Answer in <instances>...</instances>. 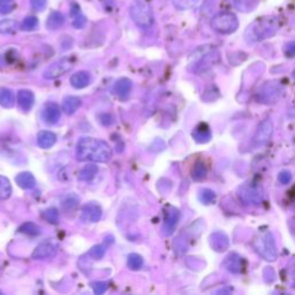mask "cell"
<instances>
[{
	"label": "cell",
	"instance_id": "4",
	"mask_svg": "<svg viewBox=\"0 0 295 295\" xmlns=\"http://www.w3.org/2000/svg\"><path fill=\"white\" fill-rule=\"evenodd\" d=\"M239 197L248 205H260L263 202V188L257 184H246L239 189Z\"/></svg>",
	"mask_w": 295,
	"mask_h": 295
},
{
	"label": "cell",
	"instance_id": "29",
	"mask_svg": "<svg viewBox=\"0 0 295 295\" xmlns=\"http://www.w3.org/2000/svg\"><path fill=\"white\" fill-rule=\"evenodd\" d=\"M12 195V185L9 180L0 175V200H7Z\"/></svg>",
	"mask_w": 295,
	"mask_h": 295
},
{
	"label": "cell",
	"instance_id": "3",
	"mask_svg": "<svg viewBox=\"0 0 295 295\" xmlns=\"http://www.w3.org/2000/svg\"><path fill=\"white\" fill-rule=\"evenodd\" d=\"M130 17L142 29L150 28L154 23V12L151 6L144 0H135L129 9Z\"/></svg>",
	"mask_w": 295,
	"mask_h": 295
},
{
	"label": "cell",
	"instance_id": "20",
	"mask_svg": "<svg viewBox=\"0 0 295 295\" xmlns=\"http://www.w3.org/2000/svg\"><path fill=\"white\" fill-rule=\"evenodd\" d=\"M132 88H133L132 81L127 77H122V78H119V80L115 82L113 91L115 95L119 97H126L128 96V93L130 91H132Z\"/></svg>",
	"mask_w": 295,
	"mask_h": 295
},
{
	"label": "cell",
	"instance_id": "9",
	"mask_svg": "<svg viewBox=\"0 0 295 295\" xmlns=\"http://www.w3.org/2000/svg\"><path fill=\"white\" fill-rule=\"evenodd\" d=\"M57 254V246L52 241H44L37 246L31 254L33 260H46L53 257Z\"/></svg>",
	"mask_w": 295,
	"mask_h": 295
},
{
	"label": "cell",
	"instance_id": "28",
	"mask_svg": "<svg viewBox=\"0 0 295 295\" xmlns=\"http://www.w3.org/2000/svg\"><path fill=\"white\" fill-rule=\"evenodd\" d=\"M18 28V24L15 20L12 18H6V20L0 21V33H5V35H9V33H14Z\"/></svg>",
	"mask_w": 295,
	"mask_h": 295
},
{
	"label": "cell",
	"instance_id": "6",
	"mask_svg": "<svg viewBox=\"0 0 295 295\" xmlns=\"http://www.w3.org/2000/svg\"><path fill=\"white\" fill-rule=\"evenodd\" d=\"M74 66V59L69 57H65L60 59V60L55 61L52 63L51 66H48L47 68L44 70L43 77L46 80H54L62 75H65L66 73H68Z\"/></svg>",
	"mask_w": 295,
	"mask_h": 295
},
{
	"label": "cell",
	"instance_id": "40",
	"mask_svg": "<svg viewBox=\"0 0 295 295\" xmlns=\"http://www.w3.org/2000/svg\"><path fill=\"white\" fill-rule=\"evenodd\" d=\"M30 5L36 12H42L46 8L47 0H30Z\"/></svg>",
	"mask_w": 295,
	"mask_h": 295
},
{
	"label": "cell",
	"instance_id": "22",
	"mask_svg": "<svg viewBox=\"0 0 295 295\" xmlns=\"http://www.w3.org/2000/svg\"><path fill=\"white\" fill-rule=\"evenodd\" d=\"M16 185L22 189H32L36 185V180L30 172H22L15 178Z\"/></svg>",
	"mask_w": 295,
	"mask_h": 295
},
{
	"label": "cell",
	"instance_id": "10",
	"mask_svg": "<svg viewBox=\"0 0 295 295\" xmlns=\"http://www.w3.org/2000/svg\"><path fill=\"white\" fill-rule=\"evenodd\" d=\"M179 219H180V212L178 209L173 207H169L165 212V219H164L163 231L166 235H171L174 232L175 227L178 225Z\"/></svg>",
	"mask_w": 295,
	"mask_h": 295
},
{
	"label": "cell",
	"instance_id": "30",
	"mask_svg": "<svg viewBox=\"0 0 295 295\" xmlns=\"http://www.w3.org/2000/svg\"><path fill=\"white\" fill-rule=\"evenodd\" d=\"M21 233L23 234H27V235H32V237H36V235H39L42 233V229L37 225L35 223H31V222H28V223H24L23 225H22L20 229H18Z\"/></svg>",
	"mask_w": 295,
	"mask_h": 295
},
{
	"label": "cell",
	"instance_id": "35",
	"mask_svg": "<svg viewBox=\"0 0 295 295\" xmlns=\"http://www.w3.org/2000/svg\"><path fill=\"white\" fill-rule=\"evenodd\" d=\"M200 200L204 204H212L216 201V194L211 189L205 188L200 194Z\"/></svg>",
	"mask_w": 295,
	"mask_h": 295
},
{
	"label": "cell",
	"instance_id": "19",
	"mask_svg": "<svg viewBox=\"0 0 295 295\" xmlns=\"http://www.w3.org/2000/svg\"><path fill=\"white\" fill-rule=\"evenodd\" d=\"M55 141H57V136L48 130H42L37 134V144L42 149H50L53 147Z\"/></svg>",
	"mask_w": 295,
	"mask_h": 295
},
{
	"label": "cell",
	"instance_id": "18",
	"mask_svg": "<svg viewBox=\"0 0 295 295\" xmlns=\"http://www.w3.org/2000/svg\"><path fill=\"white\" fill-rule=\"evenodd\" d=\"M90 74L84 72V70H81V72H77L70 76V84L75 89H83L88 87L90 84Z\"/></svg>",
	"mask_w": 295,
	"mask_h": 295
},
{
	"label": "cell",
	"instance_id": "5",
	"mask_svg": "<svg viewBox=\"0 0 295 295\" xmlns=\"http://www.w3.org/2000/svg\"><path fill=\"white\" fill-rule=\"evenodd\" d=\"M238 25L239 22L237 16L231 13L218 14L211 21L212 29L220 33H232L237 30Z\"/></svg>",
	"mask_w": 295,
	"mask_h": 295
},
{
	"label": "cell",
	"instance_id": "15",
	"mask_svg": "<svg viewBox=\"0 0 295 295\" xmlns=\"http://www.w3.org/2000/svg\"><path fill=\"white\" fill-rule=\"evenodd\" d=\"M70 16H72V24L75 29H82L84 28L85 23H87V17L82 12L81 7L77 3H73L70 7Z\"/></svg>",
	"mask_w": 295,
	"mask_h": 295
},
{
	"label": "cell",
	"instance_id": "38",
	"mask_svg": "<svg viewBox=\"0 0 295 295\" xmlns=\"http://www.w3.org/2000/svg\"><path fill=\"white\" fill-rule=\"evenodd\" d=\"M92 289H93V292H95V294H97V295L104 294L106 292V290L109 289V284L105 283V282L95 283V284H92Z\"/></svg>",
	"mask_w": 295,
	"mask_h": 295
},
{
	"label": "cell",
	"instance_id": "33",
	"mask_svg": "<svg viewBox=\"0 0 295 295\" xmlns=\"http://www.w3.org/2000/svg\"><path fill=\"white\" fill-rule=\"evenodd\" d=\"M16 7L15 0H0V15L12 13Z\"/></svg>",
	"mask_w": 295,
	"mask_h": 295
},
{
	"label": "cell",
	"instance_id": "23",
	"mask_svg": "<svg viewBox=\"0 0 295 295\" xmlns=\"http://www.w3.org/2000/svg\"><path fill=\"white\" fill-rule=\"evenodd\" d=\"M15 104V96L8 88H0V105L5 109H12Z\"/></svg>",
	"mask_w": 295,
	"mask_h": 295
},
{
	"label": "cell",
	"instance_id": "13",
	"mask_svg": "<svg viewBox=\"0 0 295 295\" xmlns=\"http://www.w3.org/2000/svg\"><path fill=\"white\" fill-rule=\"evenodd\" d=\"M33 102H35V97H33V93L30 90L23 89V90L17 92V103L22 111H30L33 106Z\"/></svg>",
	"mask_w": 295,
	"mask_h": 295
},
{
	"label": "cell",
	"instance_id": "14",
	"mask_svg": "<svg viewBox=\"0 0 295 295\" xmlns=\"http://www.w3.org/2000/svg\"><path fill=\"white\" fill-rule=\"evenodd\" d=\"M224 265L232 274H240L245 269V260L241 256L237 255V254H232V255L227 257L225 262H224Z\"/></svg>",
	"mask_w": 295,
	"mask_h": 295
},
{
	"label": "cell",
	"instance_id": "34",
	"mask_svg": "<svg viewBox=\"0 0 295 295\" xmlns=\"http://www.w3.org/2000/svg\"><path fill=\"white\" fill-rule=\"evenodd\" d=\"M42 217L50 224H57L59 222V212L55 208H48L43 211Z\"/></svg>",
	"mask_w": 295,
	"mask_h": 295
},
{
	"label": "cell",
	"instance_id": "8",
	"mask_svg": "<svg viewBox=\"0 0 295 295\" xmlns=\"http://www.w3.org/2000/svg\"><path fill=\"white\" fill-rule=\"evenodd\" d=\"M103 210L98 204L88 203L81 210V220L83 223H97L102 218Z\"/></svg>",
	"mask_w": 295,
	"mask_h": 295
},
{
	"label": "cell",
	"instance_id": "26",
	"mask_svg": "<svg viewBox=\"0 0 295 295\" xmlns=\"http://www.w3.org/2000/svg\"><path fill=\"white\" fill-rule=\"evenodd\" d=\"M97 173H98V167L93 165V164H89L78 172L77 178L81 181H91Z\"/></svg>",
	"mask_w": 295,
	"mask_h": 295
},
{
	"label": "cell",
	"instance_id": "32",
	"mask_svg": "<svg viewBox=\"0 0 295 295\" xmlns=\"http://www.w3.org/2000/svg\"><path fill=\"white\" fill-rule=\"evenodd\" d=\"M38 27V18L36 16H27L22 21L21 29L24 31H32Z\"/></svg>",
	"mask_w": 295,
	"mask_h": 295
},
{
	"label": "cell",
	"instance_id": "25",
	"mask_svg": "<svg viewBox=\"0 0 295 295\" xmlns=\"http://www.w3.org/2000/svg\"><path fill=\"white\" fill-rule=\"evenodd\" d=\"M78 203H80V197L74 193L67 194V195L61 197V207L66 211H72L76 209Z\"/></svg>",
	"mask_w": 295,
	"mask_h": 295
},
{
	"label": "cell",
	"instance_id": "27",
	"mask_svg": "<svg viewBox=\"0 0 295 295\" xmlns=\"http://www.w3.org/2000/svg\"><path fill=\"white\" fill-rule=\"evenodd\" d=\"M207 175H208V170H207V166H205V164L203 162H197L192 171V178L195 181H202L207 178Z\"/></svg>",
	"mask_w": 295,
	"mask_h": 295
},
{
	"label": "cell",
	"instance_id": "21",
	"mask_svg": "<svg viewBox=\"0 0 295 295\" xmlns=\"http://www.w3.org/2000/svg\"><path fill=\"white\" fill-rule=\"evenodd\" d=\"M193 137L197 143H207L211 139V130L208 125L200 124L193 132Z\"/></svg>",
	"mask_w": 295,
	"mask_h": 295
},
{
	"label": "cell",
	"instance_id": "24",
	"mask_svg": "<svg viewBox=\"0 0 295 295\" xmlns=\"http://www.w3.org/2000/svg\"><path fill=\"white\" fill-rule=\"evenodd\" d=\"M65 23V16L60 12H52L47 17L46 27L48 30H58Z\"/></svg>",
	"mask_w": 295,
	"mask_h": 295
},
{
	"label": "cell",
	"instance_id": "7",
	"mask_svg": "<svg viewBox=\"0 0 295 295\" xmlns=\"http://www.w3.org/2000/svg\"><path fill=\"white\" fill-rule=\"evenodd\" d=\"M272 134H274V124L269 119H265L257 127L256 134L254 136V143L256 147H262L271 140Z\"/></svg>",
	"mask_w": 295,
	"mask_h": 295
},
{
	"label": "cell",
	"instance_id": "16",
	"mask_svg": "<svg viewBox=\"0 0 295 295\" xmlns=\"http://www.w3.org/2000/svg\"><path fill=\"white\" fill-rule=\"evenodd\" d=\"M210 245L216 252L220 253V252H225V250L229 248L230 241H229V238H227L225 234L217 232V233H214L210 237Z\"/></svg>",
	"mask_w": 295,
	"mask_h": 295
},
{
	"label": "cell",
	"instance_id": "31",
	"mask_svg": "<svg viewBox=\"0 0 295 295\" xmlns=\"http://www.w3.org/2000/svg\"><path fill=\"white\" fill-rule=\"evenodd\" d=\"M127 267L134 271L140 270L143 267V259L139 254H130L128 259H127Z\"/></svg>",
	"mask_w": 295,
	"mask_h": 295
},
{
	"label": "cell",
	"instance_id": "37",
	"mask_svg": "<svg viewBox=\"0 0 295 295\" xmlns=\"http://www.w3.org/2000/svg\"><path fill=\"white\" fill-rule=\"evenodd\" d=\"M172 2L178 9H188L196 5L197 0H172Z\"/></svg>",
	"mask_w": 295,
	"mask_h": 295
},
{
	"label": "cell",
	"instance_id": "12",
	"mask_svg": "<svg viewBox=\"0 0 295 295\" xmlns=\"http://www.w3.org/2000/svg\"><path fill=\"white\" fill-rule=\"evenodd\" d=\"M257 28H255L253 25L252 28L248 29L247 32H250V36L254 37L256 40H260V39H263V38H267L270 35H272L275 31V27H272L271 23L268 24V22H265V25L263 27V23L262 22H260V23H257Z\"/></svg>",
	"mask_w": 295,
	"mask_h": 295
},
{
	"label": "cell",
	"instance_id": "36",
	"mask_svg": "<svg viewBox=\"0 0 295 295\" xmlns=\"http://www.w3.org/2000/svg\"><path fill=\"white\" fill-rule=\"evenodd\" d=\"M105 252H106L105 246L97 245V246H93V247L90 249V252H89V256L92 257L93 260H100L103 259L104 255H105Z\"/></svg>",
	"mask_w": 295,
	"mask_h": 295
},
{
	"label": "cell",
	"instance_id": "42",
	"mask_svg": "<svg viewBox=\"0 0 295 295\" xmlns=\"http://www.w3.org/2000/svg\"><path fill=\"white\" fill-rule=\"evenodd\" d=\"M285 53L289 55V57H294L295 55V42L289 43L285 47Z\"/></svg>",
	"mask_w": 295,
	"mask_h": 295
},
{
	"label": "cell",
	"instance_id": "39",
	"mask_svg": "<svg viewBox=\"0 0 295 295\" xmlns=\"http://www.w3.org/2000/svg\"><path fill=\"white\" fill-rule=\"evenodd\" d=\"M292 178H293L292 173H291V172L287 171V170L282 171L278 175V180H279L280 184H283V185L290 184V182L292 181Z\"/></svg>",
	"mask_w": 295,
	"mask_h": 295
},
{
	"label": "cell",
	"instance_id": "17",
	"mask_svg": "<svg viewBox=\"0 0 295 295\" xmlns=\"http://www.w3.org/2000/svg\"><path fill=\"white\" fill-rule=\"evenodd\" d=\"M82 105V100L77 96H67L62 100V111L66 114L72 115L80 109Z\"/></svg>",
	"mask_w": 295,
	"mask_h": 295
},
{
	"label": "cell",
	"instance_id": "1",
	"mask_svg": "<svg viewBox=\"0 0 295 295\" xmlns=\"http://www.w3.org/2000/svg\"><path fill=\"white\" fill-rule=\"evenodd\" d=\"M112 157L110 145L105 141L93 139V137H82L76 147V158L80 162L106 163Z\"/></svg>",
	"mask_w": 295,
	"mask_h": 295
},
{
	"label": "cell",
	"instance_id": "11",
	"mask_svg": "<svg viewBox=\"0 0 295 295\" xmlns=\"http://www.w3.org/2000/svg\"><path fill=\"white\" fill-rule=\"evenodd\" d=\"M61 111L57 104H48L47 106L44 107L42 111V119L44 124L48 126H53L60 120Z\"/></svg>",
	"mask_w": 295,
	"mask_h": 295
},
{
	"label": "cell",
	"instance_id": "2",
	"mask_svg": "<svg viewBox=\"0 0 295 295\" xmlns=\"http://www.w3.org/2000/svg\"><path fill=\"white\" fill-rule=\"evenodd\" d=\"M253 246L256 252L259 253L264 260L270 261V262H274V261L277 260L278 257L277 245H276L274 234H272L270 231L261 232L255 238V240H254Z\"/></svg>",
	"mask_w": 295,
	"mask_h": 295
},
{
	"label": "cell",
	"instance_id": "41",
	"mask_svg": "<svg viewBox=\"0 0 295 295\" xmlns=\"http://www.w3.org/2000/svg\"><path fill=\"white\" fill-rule=\"evenodd\" d=\"M99 121L102 122L104 126H110L112 124H114V118L112 117L110 113H103L98 115Z\"/></svg>",
	"mask_w": 295,
	"mask_h": 295
}]
</instances>
